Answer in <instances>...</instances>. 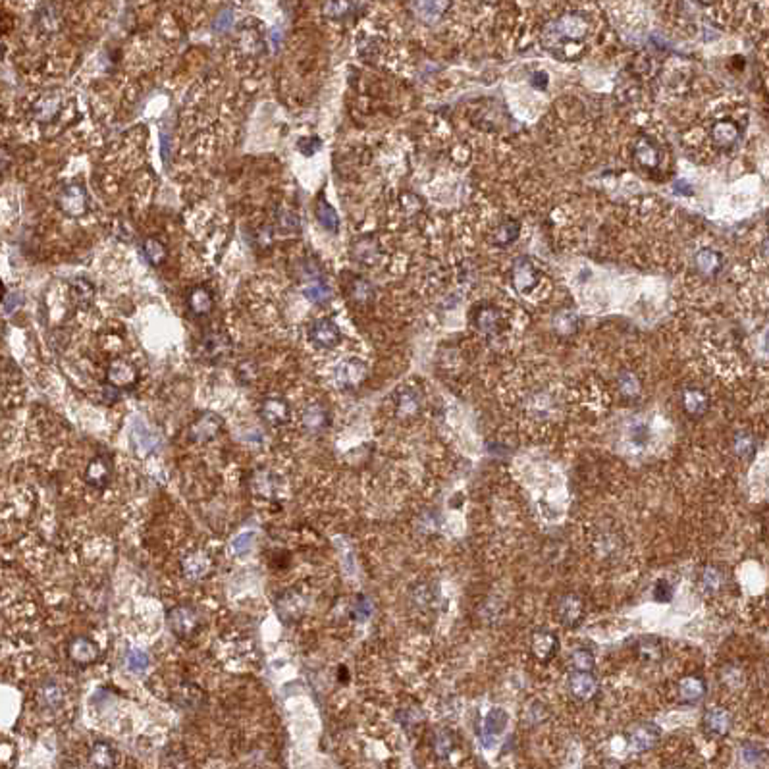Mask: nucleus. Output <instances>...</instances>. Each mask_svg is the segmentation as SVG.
I'll return each instance as SVG.
<instances>
[{"instance_id":"obj_1","label":"nucleus","mask_w":769,"mask_h":769,"mask_svg":"<svg viewBox=\"0 0 769 769\" xmlns=\"http://www.w3.org/2000/svg\"><path fill=\"white\" fill-rule=\"evenodd\" d=\"M58 204L60 209L68 216H74V218H79L87 212V206H89V201H87V193L81 185L77 183H70L66 188L62 189L60 197H58Z\"/></svg>"},{"instance_id":"obj_2","label":"nucleus","mask_w":769,"mask_h":769,"mask_svg":"<svg viewBox=\"0 0 769 769\" xmlns=\"http://www.w3.org/2000/svg\"><path fill=\"white\" fill-rule=\"evenodd\" d=\"M511 282L513 287L519 294H530L540 284V272L536 270L534 264L530 263L528 258H519L513 264Z\"/></svg>"},{"instance_id":"obj_3","label":"nucleus","mask_w":769,"mask_h":769,"mask_svg":"<svg viewBox=\"0 0 769 769\" xmlns=\"http://www.w3.org/2000/svg\"><path fill=\"white\" fill-rule=\"evenodd\" d=\"M168 625L172 629L173 633L178 636H191L195 634V631L199 629V615L195 613L193 607H188V605H178L170 611L168 615Z\"/></svg>"},{"instance_id":"obj_4","label":"nucleus","mask_w":769,"mask_h":769,"mask_svg":"<svg viewBox=\"0 0 769 769\" xmlns=\"http://www.w3.org/2000/svg\"><path fill=\"white\" fill-rule=\"evenodd\" d=\"M212 569V558L203 550H193L185 553L181 558V571L185 577L193 579V581H199V579H204L206 574L211 573Z\"/></svg>"},{"instance_id":"obj_5","label":"nucleus","mask_w":769,"mask_h":769,"mask_svg":"<svg viewBox=\"0 0 769 769\" xmlns=\"http://www.w3.org/2000/svg\"><path fill=\"white\" fill-rule=\"evenodd\" d=\"M309 338L310 341L318 347H324V349H332L340 343L341 334L338 330V326L334 324L332 320H315L313 324L309 326Z\"/></svg>"},{"instance_id":"obj_6","label":"nucleus","mask_w":769,"mask_h":769,"mask_svg":"<svg viewBox=\"0 0 769 769\" xmlns=\"http://www.w3.org/2000/svg\"><path fill=\"white\" fill-rule=\"evenodd\" d=\"M367 378V364L359 359H347L336 369V382L341 388H355Z\"/></svg>"},{"instance_id":"obj_7","label":"nucleus","mask_w":769,"mask_h":769,"mask_svg":"<svg viewBox=\"0 0 769 769\" xmlns=\"http://www.w3.org/2000/svg\"><path fill=\"white\" fill-rule=\"evenodd\" d=\"M68 656L74 664L79 665V667H85V665L95 664L98 659V646L91 638L77 636V638L70 642Z\"/></svg>"},{"instance_id":"obj_8","label":"nucleus","mask_w":769,"mask_h":769,"mask_svg":"<svg viewBox=\"0 0 769 769\" xmlns=\"http://www.w3.org/2000/svg\"><path fill=\"white\" fill-rule=\"evenodd\" d=\"M106 378L114 388H129L137 382V369L131 362L116 359L106 370Z\"/></svg>"},{"instance_id":"obj_9","label":"nucleus","mask_w":769,"mask_h":769,"mask_svg":"<svg viewBox=\"0 0 769 769\" xmlns=\"http://www.w3.org/2000/svg\"><path fill=\"white\" fill-rule=\"evenodd\" d=\"M220 430H222V421H220L216 415L206 413V415H203L201 419H197L195 423L191 424L189 434H191V440H193V442H197V444H204V442H209V440H212V438L218 436Z\"/></svg>"},{"instance_id":"obj_10","label":"nucleus","mask_w":769,"mask_h":769,"mask_svg":"<svg viewBox=\"0 0 769 769\" xmlns=\"http://www.w3.org/2000/svg\"><path fill=\"white\" fill-rule=\"evenodd\" d=\"M89 769H114L118 763V754L108 742H95L87 752Z\"/></svg>"},{"instance_id":"obj_11","label":"nucleus","mask_w":769,"mask_h":769,"mask_svg":"<svg viewBox=\"0 0 769 769\" xmlns=\"http://www.w3.org/2000/svg\"><path fill=\"white\" fill-rule=\"evenodd\" d=\"M64 700H66V692H64V688H62L60 683H56V681L51 679V681H45L43 685L39 686L37 702L41 708L54 711V709L62 708Z\"/></svg>"},{"instance_id":"obj_12","label":"nucleus","mask_w":769,"mask_h":769,"mask_svg":"<svg viewBox=\"0 0 769 769\" xmlns=\"http://www.w3.org/2000/svg\"><path fill=\"white\" fill-rule=\"evenodd\" d=\"M261 415L272 426H282L289 419V405L282 397H266L261 405Z\"/></svg>"},{"instance_id":"obj_13","label":"nucleus","mask_w":769,"mask_h":769,"mask_svg":"<svg viewBox=\"0 0 769 769\" xmlns=\"http://www.w3.org/2000/svg\"><path fill=\"white\" fill-rule=\"evenodd\" d=\"M232 349V343H230V338L226 334H211L206 336L201 346V353L206 361L218 362L220 359H224Z\"/></svg>"},{"instance_id":"obj_14","label":"nucleus","mask_w":769,"mask_h":769,"mask_svg":"<svg viewBox=\"0 0 769 769\" xmlns=\"http://www.w3.org/2000/svg\"><path fill=\"white\" fill-rule=\"evenodd\" d=\"M504 322H506L504 315L498 309H494V307H482L480 310H476V328L482 334L498 336L506 328Z\"/></svg>"},{"instance_id":"obj_15","label":"nucleus","mask_w":769,"mask_h":769,"mask_svg":"<svg viewBox=\"0 0 769 769\" xmlns=\"http://www.w3.org/2000/svg\"><path fill=\"white\" fill-rule=\"evenodd\" d=\"M662 737V732L654 723H644L640 727H636L633 732H631V747L636 752H646L650 748H654L657 744V740Z\"/></svg>"},{"instance_id":"obj_16","label":"nucleus","mask_w":769,"mask_h":769,"mask_svg":"<svg viewBox=\"0 0 769 769\" xmlns=\"http://www.w3.org/2000/svg\"><path fill=\"white\" fill-rule=\"evenodd\" d=\"M711 141L719 147V149H729L732 145L737 143L739 139V128L732 120H719L711 126Z\"/></svg>"},{"instance_id":"obj_17","label":"nucleus","mask_w":769,"mask_h":769,"mask_svg":"<svg viewBox=\"0 0 769 769\" xmlns=\"http://www.w3.org/2000/svg\"><path fill=\"white\" fill-rule=\"evenodd\" d=\"M569 688H571L574 698L589 700V698H592L596 694L598 685L592 675H589L586 671H577L569 677Z\"/></svg>"},{"instance_id":"obj_18","label":"nucleus","mask_w":769,"mask_h":769,"mask_svg":"<svg viewBox=\"0 0 769 769\" xmlns=\"http://www.w3.org/2000/svg\"><path fill=\"white\" fill-rule=\"evenodd\" d=\"M421 405H423V397L421 393L416 392L415 388H403L397 393V401H395V409H397V415L400 416H413L421 411Z\"/></svg>"},{"instance_id":"obj_19","label":"nucleus","mask_w":769,"mask_h":769,"mask_svg":"<svg viewBox=\"0 0 769 769\" xmlns=\"http://www.w3.org/2000/svg\"><path fill=\"white\" fill-rule=\"evenodd\" d=\"M110 475H112V467H110V463L106 459H103V457H97V459H93L89 463V467H87V473H85V478H87V482L93 486V488H105L106 482L110 480Z\"/></svg>"},{"instance_id":"obj_20","label":"nucleus","mask_w":769,"mask_h":769,"mask_svg":"<svg viewBox=\"0 0 769 769\" xmlns=\"http://www.w3.org/2000/svg\"><path fill=\"white\" fill-rule=\"evenodd\" d=\"M253 486H255V492L258 496L274 498L282 490V478L278 475H274L272 471H261V473H256Z\"/></svg>"},{"instance_id":"obj_21","label":"nucleus","mask_w":769,"mask_h":769,"mask_svg":"<svg viewBox=\"0 0 769 769\" xmlns=\"http://www.w3.org/2000/svg\"><path fill=\"white\" fill-rule=\"evenodd\" d=\"M732 725V717L729 711L725 709H711L704 717V727L708 729V732L711 735H717V737H723L729 732Z\"/></svg>"},{"instance_id":"obj_22","label":"nucleus","mask_w":769,"mask_h":769,"mask_svg":"<svg viewBox=\"0 0 769 769\" xmlns=\"http://www.w3.org/2000/svg\"><path fill=\"white\" fill-rule=\"evenodd\" d=\"M60 106L62 100L58 95H45L33 105V116L37 121H51L60 112Z\"/></svg>"},{"instance_id":"obj_23","label":"nucleus","mask_w":769,"mask_h":769,"mask_svg":"<svg viewBox=\"0 0 769 769\" xmlns=\"http://www.w3.org/2000/svg\"><path fill=\"white\" fill-rule=\"evenodd\" d=\"M694 263H696V268L704 276H716L717 272L721 270V255L714 249H702L698 255L694 256Z\"/></svg>"},{"instance_id":"obj_24","label":"nucleus","mask_w":769,"mask_h":769,"mask_svg":"<svg viewBox=\"0 0 769 769\" xmlns=\"http://www.w3.org/2000/svg\"><path fill=\"white\" fill-rule=\"evenodd\" d=\"M303 596L297 592H289L278 600V613L284 621H294L303 613Z\"/></svg>"},{"instance_id":"obj_25","label":"nucleus","mask_w":769,"mask_h":769,"mask_svg":"<svg viewBox=\"0 0 769 769\" xmlns=\"http://www.w3.org/2000/svg\"><path fill=\"white\" fill-rule=\"evenodd\" d=\"M301 421L305 428L310 430V432H318L328 424V413H326V409L322 405L313 403V405H307L303 409Z\"/></svg>"},{"instance_id":"obj_26","label":"nucleus","mask_w":769,"mask_h":769,"mask_svg":"<svg viewBox=\"0 0 769 769\" xmlns=\"http://www.w3.org/2000/svg\"><path fill=\"white\" fill-rule=\"evenodd\" d=\"M131 440L133 444L141 453H151L157 445H159V438L157 434H152L151 430L147 428L141 421H137L133 424V430H131Z\"/></svg>"},{"instance_id":"obj_27","label":"nucleus","mask_w":769,"mask_h":769,"mask_svg":"<svg viewBox=\"0 0 769 769\" xmlns=\"http://www.w3.org/2000/svg\"><path fill=\"white\" fill-rule=\"evenodd\" d=\"M559 617L567 625L579 623L582 617V602L577 596H567L559 603Z\"/></svg>"},{"instance_id":"obj_28","label":"nucleus","mask_w":769,"mask_h":769,"mask_svg":"<svg viewBox=\"0 0 769 769\" xmlns=\"http://www.w3.org/2000/svg\"><path fill=\"white\" fill-rule=\"evenodd\" d=\"M634 157L640 162L644 168H656L659 164V152H657L656 145L648 141V139H640L636 147H634Z\"/></svg>"},{"instance_id":"obj_29","label":"nucleus","mask_w":769,"mask_h":769,"mask_svg":"<svg viewBox=\"0 0 769 769\" xmlns=\"http://www.w3.org/2000/svg\"><path fill=\"white\" fill-rule=\"evenodd\" d=\"M679 694L683 702H690V704L700 702L704 698V694H706V683L702 679H696V677H688V679L681 683Z\"/></svg>"},{"instance_id":"obj_30","label":"nucleus","mask_w":769,"mask_h":769,"mask_svg":"<svg viewBox=\"0 0 769 769\" xmlns=\"http://www.w3.org/2000/svg\"><path fill=\"white\" fill-rule=\"evenodd\" d=\"M70 289H72V299H74L79 307H87V305H91L93 297H95V287H93V284H91L89 280H85V278L72 280Z\"/></svg>"},{"instance_id":"obj_31","label":"nucleus","mask_w":769,"mask_h":769,"mask_svg":"<svg viewBox=\"0 0 769 769\" xmlns=\"http://www.w3.org/2000/svg\"><path fill=\"white\" fill-rule=\"evenodd\" d=\"M683 403H685V409L690 413V415H702L706 413L708 409V397L704 395V392L696 390V388H688L685 393H683Z\"/></svg>"},{"instance_id":"obj_32","label":"nucleus","mask_w":769,"mask_h":769,"mask_svg":"<svg viewBox=\"0 0 769 769\" xmlns=\"http://www.w3.org/2000/svg\"><path fill=\"white\" fill-rule=\"evenodd\" d=\"M532 650L540 659H550L558 650V638L550 633L536 634L534 642H532Z\"/></svg>"},{"instance_id":"obj_33","label":"nucleus","mask_w":769,"mask_h":769,"mask_svg":"<svg viewBox=\"0 0 769 769\" xmlns=\"http://www.w3.org/2000/svg\"><path fill=\"white\" fill-rule=\"evenodd\" d=\"M189 307L195 315H206L212 309V295L204 287H195L189 294Z\"/></svg>"},{"instance_id":"obj_34","label":"nucleus","mask_w":769,"mask_h":769,"mask_svg":"<svg viewBox=\"0 0 769 769\" xmlns=\"http://www.w3.org/2000/svg\"><path fill=\"white\" fill-rule=\"evenodd\" d=\"M353 256L359 263H372L378 256V245L372 237H361L353 243Z\"/></svg>"},{"instance_id":"obj_35","label":"nucleus","mask_w":769,"mask_h":769,"mask_svg":"<svg viewBox=\"0 0 769 769\" xmlns=\"http://www.w3.org/2000/svg\"><path fill=\"white\" fill-rule=\"evenodd\" d=\"M317 218L318 222H320L326 230H330V232H336L338 226H340V218H338V214H336V211H334V206H330L326 201H318Z\"/></svg>"},{"instance_id":"obj_36","label":"nucleus","mask_w":769,"mask_h":769,"mask_svg":"<svg viewBox=\"0 0 769 769\" xmlns=\"http://www.w3.org/2000/svg\"><path fill=\"white\" fill-rule=\"evenodd\" d=\"M303 294H305V297H307L309 301L318 303V305L330 301V297H332L330 287L326 286L324 282H320V280H317V282H313L310 286L305 287V289H303Z\"/></svg>"},{"instance_id":"obj_37","label":"nucleus","mask_w":769,"mask_h":769,"mask_svg":"<svg viewBox=\"0 0 769 769\" xmlns=\"http://www.w3.org/2000/svg\"><path fill=\"white\" fill-rule=\"evenodd\" d=\"M520 234V226L515 222V220H507L501 226L498 228V232L494 235V242L498 245H509L513 243Z\"/></svg>"},{"instance_id":"obj_38","label":"nucleus","mask_w":769,"mask_h":769,"mask_svg":"<svg viewBox=\"0 0 769 769\" xmlns=\"http://www.w3.org/2000/svg\"><path fill=\"white\" fill-rule=\"evenodd\" d=\"M39 27L45 31V33H54L56 27L60 25V18H58V12L54 6H46L41 14H39Z\"/></svg>"},{"instance_id":"obj_39","label":"nucleus","mask_w":769,"mask_h":769,"mask_svg":"<svg viewBox=\"0 0 769 769\" xmlns=\"http://www.w3.org/2000/svg\"><path fill=\"white\" fill-rule=\"evenodd\" d=\"M126 665L131 673H143L149 667V656L141 650H129L126 654Z\"/></svg>"},{"instance_id":"obj_40","label":"nucleus","mask_w":769,"mask_h":769,"mask_svg":"<svg viewBox=\"0 0 769 769\" xmlns=\"http://www.w3.org/2000/svg\"><path fill=\"white\" fill-rule=\"evenodd\" d=\"M261 46H263V41H261L256 31H243L242 37H239V48H242V53L256 54L261 51Z\"/></svg>"},{"instance_id":"obj_41","label":"nucleus","mask_w":769,"mask_h":769,"mask_svg":"<svg viewBox=\"0 0 769 769\" xmlns=\"http://www.w3.org/2000/svg\"><path fill=\"white\" fill-rule=\"evenodd\" d=\"M143 249H145V255H147V258H149V263L151 264H160L164 258H166V249H164V245H162L159 239H147L143 245Z\"/></svg>"},{"instance_id":"obj_42","label":"nucleus","mask_w":769,"mask_h":769,"mask_svg":"<svg viewBox=\"0 0 769 769\" xmlns=\"http://www.w3.org/2000/svg\"><path fill=\"white\" fill-rule=\"evenodd\" d=\"M278 226L282 232H289V234H295V232H299V218H297V214H294L291 211H287V209H280L278 212Z\"/></svg>"},{"instance_id":"obj_43","label":"nucleus","mask_w":769,"mask_h":769,"mask_svg":"<svg viewBox=\"0 0 769 769\" xmlns=\"http://www.w3.org/2000/svg\"><path fill=\"white\" fill-rule=\"evenodd\" d=\"M507 723V716L504 709H492L490 716L486 717V731L492 732V735H498V732L504 731V727Z\"/></svg>"},{"instance_id":"obj_44","label":"nucleus","mask_w":769,"mask_h":769,"mask_svg":"<svg viewBox=\"0 0 769 769\" xmlns=\"http://www.w3.org/2000/svg\"><path fill=\"white\" fill-rule=\"evenodd\" d=\"M370 295H372V287H370L369 282H364L361 278L353 280V284H351V297H353L355 301H369Z\"/></svg>"},{"instance_id":"obj_45","label":"nucleus","mask_w":769,"mask_h":769,"mask_svg":"<svg viewBox=\"0 0 769 769\" xmlns=\"http://www.w3.org/2000/svg\"><path fill=\"white\" fill-rule=\"evenodd\" d=\"M735 449L740 457H750L754 453V440L750 434H739L735 440Z\"/></svg>"},{"instance_id":"obj_46","label":"nucleus","mask_w":769,"mask_h":769,"mask_svg":"<svg viewBox=\"0 0 769 769\" xmlns=\"http://www.w3.org/2000/svg\"><path fill=\"white\" fill-rule=\"evenodd\" d=\"M573 664L579 671H590L594 667V656L586 650H577L573 654Z\"/></svg>"},{"instance_id":"obj_47","label":"nucleus","mask_w":769,"mask_h":769,"mask_svg":"<svg viewBox=\"0 0 769 769\" xmlns=\"http://www.w3.org/2000/svg\"><path fill=\"white\" fill-rule=\"evenodd\" d=\"M721 582H723V577H721V573L714 571V569H708L706 573L702 574V586L708 590V592H716V590H719Z\"/></svg>"},{"instance_id":"obj_48","label":"nucleus","mask_w":769,"mask_h":769,"mask_svg":"<svg viewBox=\"0 0 769 769\" xmlns=\"http://www.w3.org/2000/svg\"><path fill=\"white\" fill-rule=\"evenodd\" d=\"M232 548H234L235 556H245L247 551L253 548V534L251 532H243L235 538L232 542Z\"/></svg>"},{"instance_id":"obj_49","label":"nucleus","mask_w":769,"mask_h":769,"mask_svg":"<svg viewBox=\"0 0 769 769\" xmlns=\"http://www.w3.org/2000/svg\"><path fill=\"white\" fill-rule=\"evenodd\" d=\"M164 769H191V763L181 752H173L164 758Z\"/></svg>"},{"instance_id":"obj_50","label":"nucleus","mask_w":769,"mask_h":769,"mask_svg":"<svg viewBox=\"0 0 769 769\" xmlns=\"http://www.w3.org/2000/svg\"><path fill=\"white\" fill-rule=\"evenodd\" d=\"M619 388H621V392L625 393V395H633V393L638 392V382H636V378L631 372H625V374H621V378H619Z\"/></svg>"},{"instance_id":"obj_51","label":"nucleus","mask_w":769,"mask_h":769,"mask_svg":"<svg viewBox=\"0 0 769 769\" xmlns=\"http://www.w3.org/2000/svg\"><path fill=\"white\" fill-rule=\"evenodd\" d=\"M232 25H234V14H232L230 10H226V12H220V14L216 15L214 23H212V27H214L216 33H222V31L230 29Z\"/></svg>"},{"instance_id":"obj_52","label":"nucleus","mask_w":769,"mask_h":769,"mask_svg":"<svg viewBox=\"0 0 769 769\" xmlns=\"http://www.w3.org/2000/svg\"><path fill=\"white\" fill-rule=\"evenodd\" d=\"M299 149L305 155H315L320 149V139L318 137H303L301 141H299Z\"/></svg>"},{"instance_id":"obj_53","label":"nucleus","mask_w":769,"mask_h":769,"mask_svg":"<svg viewBox=\"0 0 769 769\" xmlns=\"http://www.w3.org/2000/svg\"><path fill=\"white\" fill-rule=\"evenodd\" d=\"M449 750H452V739H449V735H447V732H438V737H436L438 754L445 756Z\"/></svg>"},{"instance_id":"obj_54","label":"nucleus","mask_w":769,"mask_h":769,"mask_svg":"<svg viewBox=\"0 0 769 769\" xmlns=\"http://www.w3.org/2000/svg\"><path fill=\"white\" fill-rule=\"evenodd\" d=\"M256 243L261 245V247H268L272 243V232H270V228H261L258 232H256Z\"/></svg>"},{"instance_id":"obj_55","label":"nucleus","mask_w":769,"mask_h":769,"mask_svg":"<svg viewBox=\"0 0 769 769\" xmlns=\"http://www.w3.org/2000/svg\"><path fill=\"white\" fill-rule=\"evenodd\" d=\"M656 598L659 602H669L671 600V589L667 582H659L656 589Z\"/></svg>"},{"instance_id":"obj_56","label":"nucleus","mask_w":769,"mask_h":769,"mask_svg":"<svg viewBox=\"0 0 769 769\" xmlns=\"http://www.w3.org/2000/svg\"><path fill=\"white\" fill-rule=\"evenodd\" d=\"M239 376H242L243 382H251V380L256 376V372L251 362H243V364H239Z\"/></svg>"},{"instance_id":"obj_57","label":"nucleus","mask_w":769,"mask_h":769,"mask_svg":"<svg viewBox=\"0 0 769 769\" xmlns=\"http://www.w3.org/2000/svg\"><path fill=\"white\" fill-rule=\"evenodd\" d=\"M280 41H282V33H280L276 27L274 29L268 31V43H270V48L272 51H276L280 46Z\"/></svg>"},{"instance_id":"obj_58","label":"nucleus","mask_w":769,"mask_h":769,"mask_svg":"<svg viewBox=\"0 0 769 769\" xmlns=\"http://www.w3.org/2000/svg\"><path fill=\"white\" fill-rule=\"evenodd\" d=\"M8 25H10V20H8L4 12H0V35L8 29Z\"/></svg>"},{"instance_id":"obj_59","label":"nucleus","mask_w":769,"mask_h":769,"mask_svg":"<svg viewBox=\"0 0 769 769\" xmlns=\"http://www.w3.org/2000/svg\"><path fill=\"white\" fill-rule=\"evenodd\" d=\"M671 769H686V768H681V765H675V768H671Z\"/></svg>"},{"instance_id":"obj_60","label":"nucleus","mask_w":769,"mask_h":769,"mask_svg":"<svg viewBox=\"0 0 769 769\" xmlns=\"http://www.w3.org/2000/svg\"><path fill=\"white\" fill-rule=\"evenodd\" d=\"M2 53H4V51H2V46H0V56H2Z\"/></svg>"}]
</instances>
